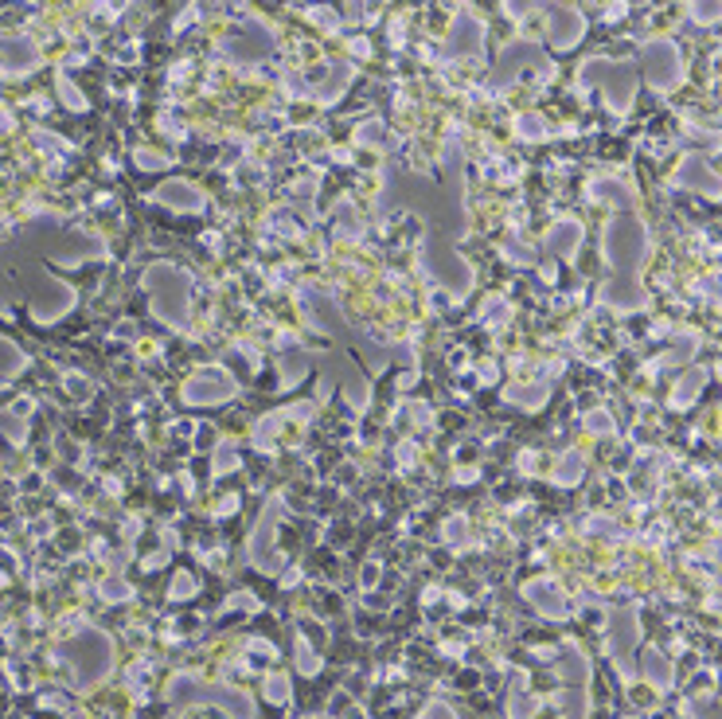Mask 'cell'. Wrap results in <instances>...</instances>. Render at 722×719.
<instances>
[{"label": "cell", "instance_id": "obj_1", "mask_svg": "<svg viewBox=\"0 0 722 719\" xmlns=\"http://www.w3.org/2000/svg\"><path fill=\"white\" fill-rule=\"evenodd\" d=\"M648 228L645 220L632 212H621L606 223V262H609V282L613 285H637L640 266L648 259Z\"/></svg>", "mask_w": 722, "mask_h": 719}, {"label": "cell", "instance_id": "obj_2", "mask_svg": "<svg viewBox=\"0 0 722 719\" xmlns=\"http://www.w3.org/2000/svg\"><path fill=\"white\" fill-rule=\"evenodd\" d=\"M145 293L153 305V317L172 324V329H187V313H192V282L180 266L172 262H153L145 270Z\"/></svg>", "mask_w": 722, "mask_h": 719}, {"label": "cell", "instance_id": "obj_3", "mask_svg": "<svg viewBox=\"0 0 722 719\" xmlns=\"http://www.w3.org/2000/svg\"><path fill=\"white\" fill-rule=\"evenodd\" d=\"M582 86H598L606 94V106L613 114H625L632 106V91H637V67L629 63H609V59H590L578 75Z\"/></svg>", "mask_w": 722, "mask_h": 719}, {"label": "cell", "instance_id": "obj_4", "mask_svg": "<svg viewBox=\"0 0 722 719\" xmlns=\"http://www.w3.org/2000/svg\"><path fill=\"white\" fill-rule=\"evenodd\" d=\"M640 63H645V83L652 91L668 94L684 83V59H679V47L671 39H648L640 47Z\"/></svg>", "mask_w": 722, "mask_h": 719}, {"label": "cell", "instance_id": "obj_5", "mask_svg": "<svg viewBox=\"0 0 722 719\" xmlns=\"http://www.w3.org/2000/svg\"><path fill=\"white\" fill-rule=\"evenodd\" d=\"M234 391H239V379H234L226 368H219V363H207V368H200L184 383V403H192V407H211V403H226Z\"/></svg>", "mask_w": 722, "mask_h": 719}, {"label": "cell", "instance_id": "obj_6", "mask_svg": "<svg viewBox=\"0 0 722 719\" xmlns=\"http://www.w3.org/2000/svg\"><path fill=\"white\" fill-rule=\"evenodd\" d=\"M270 52H274V32L266 24H254V20H246L242 28H234V32L219 44V55L234 59V63H258V59H266Z\"/></svg>", "mask_w": 722, "mask_h": 719}, {"label": "cell", "instance_id": "obj_7", "mask_svg": "<svg viewBox=\"0 0 722 719\" xmlns=\"http://www.w3.org/2000/svg\"><path fill=\"white\" fill-rule=\"evenodd\" d=\"M528 63L539 67L547 78H555V67L543 59V47L531 44V39H516V44L504 47V55H500V63H496V86H512L523 75V67H528Z\"/></svg>", "mask_w": 722, "mask_h": 719}, {"label": "cell", "instance_id": "obj_8", "mask_svg": "<svg viewBox=\"0 0 722 719\" xmlns=\"http://www.w3.org/2000/svg\"><path fill=\"white\" fill-rule=\"evenodd\" d=\"M422 262H426V270L438 278V285H445V290L453 293V298H464L472 285V266L461 259V254H445V259H438V254H422Z\"/></svg>", "mask_w": 722, "mask_h": 719}, {"label": "cell", "instance_id": "obj_9", "mask_svg": "<svg viewBox=\"0 0 722 719\" xmlns=\"http://www.w3.org/2000/svg\"><path fill=\"white\" fill-rule=\"evenodd\" d=\"M586 36V16L570 4H555L547 12V39L559 47V52H570L578 47V39Z\"/></svg>", "mask_w": 722, "mask_h": 719}, {"label": "cell", "instance_id": "obj_10", "mask_svg": "<svg viewBox=\"0 0 722 719\" xmlns=\"http://www.w3.org/2000/svg\"><path fill=\"white\" fill-rule=\"evenodd\" d=\"M352 78H355L352 63H321L316 71L305 75V83H309L313 98H321V102H336V98L352 86Z\"/></svg>", "mask_w": 722, "mask_h": 719}, {"label": "cell", "instance_id": "obj_11", "mask_svg": "<svg viewBox=\"0 0 722 719\" xmlns=\"http://www.w3.org/2000/svg\"><path fill=\"white\" fill-rule=\"evenodd\" d=\"M445 47H449V55H480L484 52V24L477 20L472 8H457Z\"/></svg>", "mask_w": 722, "mask_h": 719}, {"label": "cell", "instance_id": "obj_12", "mask_svg": "<svg viewBox=\"0 0 722 719\" xmlns=\"http://www.w3.org/2000/svg\"><path fill=\"white\" fill-rule=\"evenodd\" d=\"M671 184H676V188L703 192V196H710V200L718 196V176H715V169H710V164H707L699 153H691V156H684V161H679V169L671 172Z\"/></svg>", "mask_w": 722, "mask_h": 719}, {"label": "cell", "instance_id": "obj_13", "mask_svg": "<svg viewBox=\"0 0 722 719\" xmlns=\"http://www.w3.org/2000/svg\"><path fill=\"white\" fill-rule=\"evenodd\" d=\"M39 67V44L28 36H0V71L28 75Z\"/></svg>", "mask_w": 722, "mask_h": 719}, {"label": "cell", "instance_id": "obj_14", "mask_svg": "<svg viewBox=\"0 0 722 719\" xmlns=\"http://www.w3.org/2000/svg\"><path fill=\"white\" fill-rule=\"evenodd\" d=\"M153 200L164 204V208H172V212H203V192H195L187 180L161 184V188L153 192Z\"/></svg>", "mask_w": 722, "mask_h": 719}, {"label": "cell", "instance_id": "obj_15", "mask_svg": "<svg viewBox=\"0 0 722 719\" xmlns=\"http://www.w3.org/2000/svg\"><path fill=\"white\" fill-rule=\"evenodd\" d=\"M278 516H282V497H270L258 516V528H254V539H250V555L254 559H266L274 547V528H278Z\"/></svg>", "mask_w": 722, "mask_h": 719}, {"label": "cell", "instance_id": "obj_16", "mask_svg": "<svg viewBox=\"0 0 722 719\" xmlns=\"http://www.w3.org/2000/svg\"><path fill=\"white\" fill-rule=\"evenodd\" d=\"M590 188H593V200L609 204V208H621V212L637 208V196H632V188H629L625 180H617V176H598Z\"/></svg>", "mask_w": 722, "mask_h": 719}, {"label": "cell", "instance_id": "obj_17", "mask_svg": "<svg viewBox=\"0 0 722 719\" xmlns=\"http://www.w3.org/2000/svg\"><path fill=\"white\" fill-rule=\"evenodd\" d=\"M504 399L516 403L520 411H539L551 399V379L543 376L536 383H512V387H504Z\"/></svg>", "mask_w": 722, "mask_h": 719}, {"label": "cell", "instance_id": "obj_18", "mask_svg": "<svg viewBox=\"0 0 722 719\" xmlns=\"http://www.w3.org/2000/svg\"><path fill=\"white\" fill-rule=\"evenodd\" d=\"M582 243V223L578 220H559L555 228L547 231V251L559 254V259H570Z\"/></svg>", "mask_w": 722, "mask_h": 719}, {"label": "cell", "instance_id": "obj_19", "mask_svg": "<svg viewBox=\"0 0 722 719\" xmlns=\"http://www.w3.org/2000/svg\"><path fill=\"white\" fill-rule=\"evenodd\" d=\"M75 305V290L63 282H47V298L36 301V317L39 321H55L59 313H67Z\"/></svg>", "mask_w": 722, "mask_h": 719}, {"label": "cell", "instance_id": "obj_20", "mask_svg": "<svg viewBox=\"0 0 722 719\" xmlns=\"http://www.w3.org/2000/svg\"><path fill=\"white\" fill-rule=\"evenodd\" d=\"M582 477H586V458H582L575 446L562 450V454L555 458V469H551V481L562 485V489H570V485H578Z\"/></svg>", "mask_w": 722, "mask_h": 719}, {"label": "cell", "instance_id": "obj_21", "mask_svg": "<svg viewBox=\"0 0 722 719\" xmlns=\"http://www.w3.org/2000/svg\"><path fill=\"white\" fill-rule=\"evenodd\" d=\"M703 383H707L703 368L684 371V379H676V387H671V407H691L699 399V391H703Z\"/></svg>", "mask_w": 722, "mask_h": 719}, {"label": "cell", "instance_id": "obj_22", "mask_svg": "<svg viewBox=\"0 0 722 719\" xmlns=\"http://www.w3.org/2000/svg\"><path fill=\"white\" fill-rule=\"evenodd\" d=\"M695 344H699V337L695 332H679L676 337V344L664 352V360H656V363H648V371H656V368H664V363H684L691 352H695Z\"/></svg>", "mask_w": 722, "mask_h": 719}, {"label": "cell", "instance_id": "obj_23", "mask_svg": "<svg viewBox=\"0 0 722 719\" xmlns=\"http://www.w3.org/2000/svg\"><path fill=\"white\" fill-rule=\"evenodd\" d=\"M516 133L523 137V141H543V137L551 133V125H547V117L543 114H520L516 117Z\"/></svg>", "mask_w": 722, "mask_h": 719}, {"label": "cell", "instance_id": "obj_24", "mask_svg": "<svg viewBox=\"0 0 722 719\" xmlns=\"http://www.w3.org/2000/svg\"><path fill=\"white\" fill-rule=\"evenodd\" d=\"M305 371H309V356H305V352H293V348H285V352H282V383H285V387H290V383H297V379H301Z\"/></svg>", "mask_w": 722, "mask_h": 719}, {"label": "cell", "instance_id": "obj_25", "mask_svg": "<svg viewBox=\"0 0 722 719\" xmlns=\"http://www.w3.org/2000/svg\"><path fill=\"white\" fill-rule=\"evenodd\" d=\"M0 435H8L20 446V442H28V419L16 415V411H0Z\"/></svg>", "mask_w": 722, "mask_h": 719}, {"label": "cell", "instance_id": "obj_26", "mask_svg": "<svg viewBox=\"0 0 722 719\" xmlns=\"http://www.w3.org/2000/svg\"><path fill=\"white\" fill-rule=\"evenodd\" d=\"M582 427H586V435H593V438H606L617 430V422H613L609 411H590V415L582 419Z\"/></svg>", "mask_w": 722, "mask_h": 719}, {"label": "cell", "instance_id": "obj_27", "mask_svg": "<svg viewBox=\"0 0 722 719\" xmlns=\"http://www.w3.org/2000/svg\"><path fill=\"white\" fill-rule=\"evenodd\" d=\"M231 466H239V450H234L231 442H219V446H215V454H211V474L223 477Z\"/></svg>", "mask_w": 722, "mask_h": 719}, {"label": "cell", "instance_id": "obj_28", "mask_svg": "<svg viewBox=\"0 0 722 719\" xmlns=\"http://www.w3.org/2000/svg\"><path fill=\"white\" fill-rule=\"evenodd\" d=\"M355 141L368 145V149H383L387 145V133H383V122H363L360 130H355Z\"/></svg>", "mask_w": 722, "mask_h": 719}, {"label": "cell", "instance_id": "obj_29", "mask_svg": "<svg viewBox=\"0 0 722 719\" xmlns=\"http://www.w3.org/2000/svg\"><path fill=\"white\" fill-rule=\"evenodd\" d=\"M282 427H285V415H282V411H274L270 419H262L258 427H254V446H266V442H274V435H278Z\"/></svg>", "mask_w": 722, "mask_h": 719}, {"label": "cell", "instance_id": "obj_30", "mask_svg": "<svg viewBox=\"0 0 722 719\" xmlns=\"http://www.w3.org/2000/svg\"><path fill=\"white\" fill-rule=\"evenodd\" d=\"M55 86H59V94H63V102L71 106V110H86V98H83V91H75V86H71V78H67L63 71L55 75Z\"/></svg>", "mask_w": 722, "mask_h": 719}, {"label": "cell", "instance_id": "obj_31", "mask_svg": "<svg viewBox=\"0 0 722 719\" xmlns=\"http://www.w3.org/2000/svg\"><path fill=\"white\" fill-rule=\"evenodd\" d=\"M508 313H512V305L504 301V298H496V293H492V298L480 305V317H484V321H492V324H500L504 317H508Z\"/></svg>", "mask_w": 722, "mask_h": 719}, {"label": "cell", "instance_id": "obj_32", "mask_svg": "<svg viewBox=\"0 0 722 719\" xmlns=\"http://www.w3.org/2000/svg\"><path fill=\"white\" fill-rule=\"evenodd\" d=\"M687 16L695 24H718V4H687Z\"/></svg>", "mask_w": 722, "mask_h": 719}, {"label": "cell", "instance_id": "obj_33", "mask_svg": "<svg viewBox=\"0 0 722 719\" xmlns=\"http://www.w3.org/2000/svg\"><path fill=\"white\" fill-rule=\"evenodd\" d=\"M504 254H508L512 262H520V266H531V262H536V254H531L523 243H508V246H504Z\"/></svg>", "mask_w": 722, "mask_h": 719}, {"label": "cell", "instance_id": "obj_34", "mask_svg": "<svg viewBox=\"0 0 722 719\" xmlns=\"http://www.w3.org/2000/svg\"><path fill=\"white\" fill-rule=\"evenodd\" d=\"M67 391L78 395V399H86V395H91V379L78 376V371H71V376H67Z\"/></svg>", "mask_w": 722, "mask_h": 719}, {"label": "cell", "instance_id": "obj_35", "mask_svg": "<svg viewBox=\"0 0 722 719\" xmlns=\"http://www.w3.org/2000/svg\"><path fill=\"white\" fill-rule=\"evenodd\" d=\"M137 164H141V169H164V156L153 153V149H137Z\"/></svg>", "mask_w": 722, "mask_h": 719}, {"label": "cell", "instance_id": "obj_36", "mask_svg": "<svg viewBox=\"0 0 722 719\" xmlns=\"http://www.w3.org/2000/svg\"><path fill=\"white\" fill-rule=\"evenodd\" d=\"M445 536H449L453 544H461V539H464V516H453L449 524H445Z\"/></svg>", "mask_w": 722, "mask_h": 719}, {"label": "cell", "instance_id": "obj_37", "mask_svg": "<svg viewBox=\"0 0 722 719\" xmlns=\"http://www.w3.org/2000/svg\"><path fill=\"white\" fill-rule=\"evenodd\" d=\"M414 422H418V427H430V422H433V415H430L426 403H418V407H414Z\"/></svg>", "mask_w": 722, "mask_h": 719}, {"label": "cell", "instance_id": "obj_38", "mask_svg": "<svg viewBox=\"0 0 722 719\" xmlns=\"http://www.w3.org/2000/svg\"><path fill=\"white\" fill-rule=\"evenodd\" d=\"M399 458H402V466H410V461H414V450H410V446H402V450H399Z\"/></svg>", "mask_w": 722, "mask_h": 719}]
</instances>
